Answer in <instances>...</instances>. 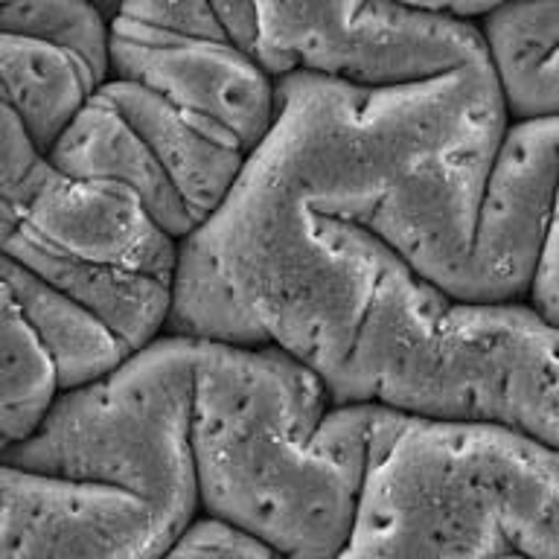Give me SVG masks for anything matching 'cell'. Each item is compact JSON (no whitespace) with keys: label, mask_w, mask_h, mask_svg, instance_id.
<instances>
[{"label":"cell","mask_w":559,"mask_h":559,"mask_svg":"<svg viewBox=\"0 0 559 559\" xmlns=\"http://www.w3.org/2000/svg\"><path fill=\"white\" fill-rule=\"evenodd\" d=\"M396 411L335 405L312 367L277 347L201 341L192 461L201 515L274 559H338Z\"/></svg>","instance_id":"obj_1"},{"label":"cell","mask_w":559,"mask_h":559,"mask_svg":"<svg viewBox=\"0 0 559 559\" xmlns=\"http://www.w3.org/2000/svg\"><path fill=\"white\" fill-rule=\"evenodd\" d=\"M335 405L496 426L559 452V326L531 304H463L388 253Z\"/></svg>","instance_id":"obj_2"},{"label":"cell","mask_w":559,"mask_h":559,"mask_svg":"<svg viewBox=\"0 0 559 559\" xmlns=\"http://www.w3.org/2000/svg\"><path fill=\"white\" fill-rule=\"evenodd\" d=\"M559 542V452L400 414L338 559H533Z\"/></svg>","instance_id":"obj_3"},{"label":"cell","mask_w":559,"mask_h":559,"mask_svg":"<svg viewBox=\"0 0 559 559\" xmlns=\"http://www.w3.org/2000/svg\"><path fill=\"white\" fill-rule=\"evenodd\" d=\"M3 257L105 321L131 353L166 335L181 242L122 183L59 173L44 157L0 190Z\"/></svg>","instance_id":"obj_4"},{"label":"cell","mask_w":559,"mask_h":559,"mask_svg":"<svg viewBox=\"0 0 559 559\" xmlns=\"http://www.w3.org/2000/svg\"><path fill=\"white\" fill-rule=\"evenodd\" d=\"M199 356L201 341L160 335L111 376L61 393L26 443L0 452V466L126 489L199 522L190 440Z\"/></svg>","instance_id":"obj_5"},{"label":"cell","mask_w":559,"mask_h":559,"mask_svg":"<svg viewBox=\"0 0 559 559\" xmlns=\"http://www.w3.org/2000/svg\"><path fill=\"white\" fill-rule=\"evenodd\" d=\"M257 59L274 79L309 73L367 91L492 64L480 24L445 3H257Z\"/></svg>","instance_id":"obj_6"},{"label":"cell","mask_w":559,"mask_h":559,"mask_svg":"<svg viewBox=\"0 0 559 559\" xmlns=\"http://www.w3.org/2000/svg\"><path fill=\"white\" fill-rule=\"evenodd\" d=\"M3 559H265L271 554L201 515L183 522L143 496L0 466Z\"/></svg>","instance_id":"obj_7"},{"label":"cell","mask_w":559,"mask_h":559,"mask_svg":"<svg viewBox=\"0 0 559 559\" xmlns=\"http://www.w3.org/2000/svg\"><path fill=\"white\" fill-rule=\"evenodd\" d=\"M111 79L164 96L251 157L280 114L277 79L230 41H207L138 24L111 9Z\"/></svg>","instance_id":"obj_8"},{"label":"cell","mask_w":559,"mask_h":559,"mask_svg":"<svg viewBox=\"0 0 559 559\" xmlns=\"http://www.w3.org/2000/svg\"><path fill=\"white\" fill-rule=\"evenodd\" d=\"M559 190V122H513L489 175L463 304H531Z\"/></svg>","instance_id":"obj_9"},{"label":"cell","mask_w":559,"mask_h":559,"mask_svg":"<svg viewBox=\"0 0 559 559\" xmlns=\"http://www.w3.org/2000/svg\"><path fill=\"white\" fill-rule=\"evenodd\" d=\"M99 94L155 152L195 225L201 227L216 216L248 164L242 148L134 82L108 79Z\"/></svg>","instance_id":"obj_10"},{"label":"cell","mask_w":559,"mask_h":559,"mask_svg":"<svg viewBox=\"0 0 559 559\" xmlns=\"http://www.w3.org/2000/svg\"><path fill=\"white\" fill-rule=\"evenodd\" d=\"M47 160L73 178L129 187L146 204L157 225L178 242H187L199 230L190 207L183 204L181 192L175 190L173 178L166 175L155 152L99 91L68 134L56 143Z\"/></svg>","instance_id":"obj_11"},{"label":"cell","mask_w":559,"mask_h":559,"mask_svg":"<svg viewBox=\"0 0 559 559\" xmlns=\"http://www.w3.org/2000/svg\"><path fill=\"white\" fill-rule=\"evenodd\" d=\"M0 79L3 108L15 114L44 157L105 85L76 52L9 33H0Z\"/></svg>","instance_id":"obj_12"},{"label":"cell","mask_w":559,"mask_h":559,"mask_svg":"<svg viewBox=\"0 0 559 559\" xmlns=\"http://www.w3.org/2000/svg\"><path fill=\"white\" fill-rule=\"evenodd\" d=\"M480 33L510 122L559 120V3H496Z\"/></svg>","instance_id":"obj_13"},{"label":"cell","mask_w":559,"mask_h":559,"mask_svg":"<svg viewBox=\"0 0 559 559\" xmlns=\"http://www.w3.org/2000/svg\"><path fill=\"white\" fill-rule=\"evenodd\" d=\"M3 292L17 304L59 370L61 393L79 391L120 370L134 353L91 309L3 257Z\"/></svg>","instance_id":"obj_14"},{"label":"cell","mask_w":559,"mask_h":559,"mask_svg":"<svg viewBox=\"0 0 559 559\" xmlns=\"http://www.w3.org/2000/svg\"><path fill=\"white\" fill-rule=\"evenodd\" d=\"M61 396L56 361L3 292L0 330V452L26 443Z\"/></svg>","instance_id":"obj_15"},{"label":"cell","mask_w":559,"mask_h":559,"mask_svg":"<svg viewBox=\"0 0 559 559\" xmlns=\"http://www.w3.org/2000/svg\"><path fill=\"white\" fill-rule=\"evenodd\" d=\"M0 33L26 35L82 56L99 76L111 79V12L79 0L3 3Z\"/></svg>","instance_id":"obj_16"},{"label":"cell","mask_w":559,"mask_h":559,"mask_svg":"<svg viewBox=\"0 0 559 559\" xmlns=\"http://www.w3.org/2000/svg\"><path fill=\"white\" fill-rule=\"evenodd\" d=\"M120 12L131 21H138V24L166 29V33L187 35V38H207V41H230L222 12H218V3H201V0H187V3H129V7H120Z\"/></svg>","instance_id":"obj_17"},{"label":"cell","mask_w":559,"mask_h":559,"mask_svg":"<svg viewBox=\"0 0 559 559\" xmlns=\"http://www.w3.org/2000/svg\"><path fill=\"white\" fill-rule=\"evenodd\" d=\"M539 274H545V277H559V190H557V204H554V222H550L548 245H545V257H542ZM539 274H536V277H539Z\"/></svg>","instance_id":"obj_18"},{"label":"cell","mask_w":559,"mask_h":559,"mask_svg":"<svg viewBox=\"0 0 559 559\" xmlns=\"http://www.w3.org/2000/svg\"><path fill=\"white\" fill-rule=\"evenodd\" d=\"M265 559H274V557H265Z\"/></svg>","instance_id":"obj_19"}]
</instances>
